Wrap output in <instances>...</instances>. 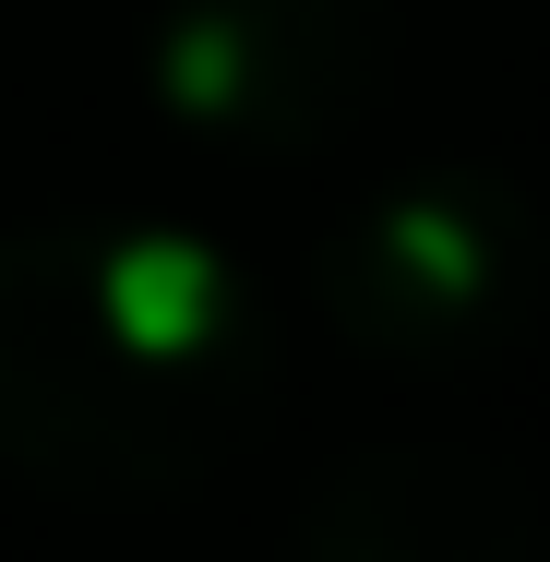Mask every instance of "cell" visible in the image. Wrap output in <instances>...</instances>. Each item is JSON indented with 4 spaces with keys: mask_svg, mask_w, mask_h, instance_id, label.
Listing matches in <instances>:
<instances>
[{
    "mask_svg": "<svg viewBox=\"0 0 550 562\" xmlns=\"http://www.w3.org/2000/svg\"><path fill=\"white\" fill-rule=\"evenodd\" d=\"M395 0H168L156 12V109L239 156H312L395 85Z\"/></svg>",
    "mask_w": 550,
    "mask_h": 562,
    "instance_id": "cell-3",
    "label": "cell"
},
{
    "mask_svg": "<svg viewBox=\"0 0 550 562\" xmlns=\"http://www.w3.org/2000/svg\"><path fill=\"white\" fill-rule=\"evenodd\" d=\"M288 551L300 562H539L550 491L503 454L371 443V454H335L288 503Z\"/></svg>",
    "mask_w": 550,
    "mask_h": 562,
    "instance_id": "cell-4",
    "label": "cell"
},
{
    "mask_svg": "<svg viewBox=\"0 0 550 562\" xmlns=\"http://www.w3.org/2000/svg\"><path fill=\"white\" fill-rule=\"evenodd\" d=\"M539 288H550V227L491 168H419V180L347 204L312 251V312L407 383H454V371L503 359L539 324Z\"/></svg>",
    "mask_w": 550,
    "mask_h": 562,
    "instance_id": "cell-2",
    "label": "cell"
},
{
    "mask_svg": "<svg viewBox=\"0 0 550 562\" xmlns=\"http://www.w3.org/2000/svg\"><path fill=\"white\" fill-rule=\"evenodd\" d=\"M276 407V324L192 227L0 239V467L60 503H168Z\"/></svg>",
    "mask_w": 550,
    "mask_h": 562,
    "instance_id": "cell-1",
    "label": "cell"
}]
</instances>
